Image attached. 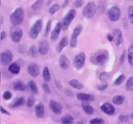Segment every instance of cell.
I'll list each match as a JSON object with an SVG mask.
<instances>
[{"label": "cell", "mask_w": 133, "mask_h": 124, "mask_svg": "<svg viewBox=\"0 0 133 124\" xmlns=\"http://www.w3.org/2000/svg\"><path fill=\"white\" fill-rule=\"evenodd\" d=\"M81 106L84 112L88 115H92L94 112V109L91 105L88 102H83L81 103Z\"/></svg>", "instance_id": "cell-19"}, {"label": "cell", "mask_w": 133, "mask_h": 124, "mask_svg": "<svg viewBox=\"0 0 133 124\" xmlns=\"http://www.w3.org/2000/svg\"><path fill=\"white\" fill-rule=\"evenodd\" d=\"M131 118H132L133 119V112H132V114H131Z\"/></svg>", "instance_id": "cell-56"}, {"label": "cell", "mask_w": 133, "mask_h": 124, "mask_svg": "<svg viewBox=\"0 0 133 124\" xmlns=\"http://www.w3.org/2000/svg\"><path fill=\"white\" fill-rule=\"evenodd\" d=\"M90 123H103L104 121L101 118H96L93 119V120H91L90 121Z\"/></svg>", "instance_id": "cell-44"}, {"label": "cell", "mask_w": 133, "mask_h": 124, "mask_svg": "<svg viewBox=\"0 0 133 124\" xmlns=\"http://www.w3.org/2000/svg\"><path fill=\"white\" fill-rule=\"evenodd\" d=\"M107 39L109 40V41H112L114 40V36L111 34H109L107 35Z\"/></svg>", "instance_id": "cell-50"}, {"label": "cell", "mask_w": 133, "mask_h": 124, "mask_svg": "<svg viewBox=\"0 0 133 124\" xmlns=\"http://www.w3.org/2000/svg\"><path fill=\"white\" fill-rule=\"evenodd\" d=\"M9 71L13 74H18L20 71V66L17 63H12L9 66Z\"/></svg>", "instance_id": "cell-24"}, {"label": "cell", "mask_w": 133, "mask_h": 124, "mask_svg": "<svg viewBox=\"0 0 133 124\" xmlns=\"http://www.w3.org/2000/svg\"><path fill=\"white\" fill-rule=\"evenodd\" d=\"M131 1H133V0H131Z\"/></svg>", "instance_id": "cell-57"}, {"label": "cell", "mask_w": 133, "mask_h": 124, "mask_svg": "<svg viewBox=\"0 0 133 124\" xmlns=\"http://www.w3.org/2000/svg\"><path fill=\"white\" fill-rule=\"evenodd\" d=\"M61 30H62L61 22H58V23L56 24L55 28H53V31H52L51 32V40L52 41H55L57 40Z\"/></svg>", "instance_id": "cell-15"}, {"label": "cell", "mask_w": 133, "mask_h": 124, "mask_svg": "<svg viewBox=\"0 0 133 124\" xmlns=\"http://www.w3.org/2000/svg\"><path fill=\"white\" fill-rule=\"evenodd\" d=\"M124 101H125L124 97L120 95L115 96L112 99L113 103H114L115 105H122L123 103V102H124Z\"/></svg>", "instance_id": "cell-28"}, {"label": "cell", "mask_w": 133, "mask_h": 124, "mask_svg": "<svg viewBox=\"0 0 133 124\" xmlns=\"http://www.w3.org/2000/svg\"><path fill=\"white\" fill-rule=\"evenodd\" d=\"M129 20L130 23L133 24V5H131L128 8Z\"/></svg>", "instance_id": "cell-36"}, {"label": "cell", "mask_w": 133, "mask_h": 124, "mask_svg": "<svg viewBox=\"0 0 133 124\" xmlns=\"http://www.w3.org/2000/svg\"><path fill=\"white\" fill-rule=\"evenodd\" d=\"M129 52H133V45H131V46L129 47L128 50Z\"/></svg>", "instance_id": "cell-51"}, {"label": "cell", "mask_w": 133, "mask_h": 124, "mask_svg": "<svg viewBox=\"0 0 133 124\" xmlns=\"http://www.w3.org/2000/svg\"><path fill=\"white\" fill-rule=\"evenodd\" d=\"M83 30V27L81 25H78L77 27L74 28V32L71 34V40H70V45L71 48H75L77 46V43L78 36L80 35Z\"/></svg>", "instance_id": "cell-8"}, {"label": "cell", "mask_w": 133, "mask_h": 124, "mask_svg": "<svg viewBox=\"0 0 133 124\" xmlns=\"http://www.w3.org/2000/svg\"><path fill=\"white\" fill-rule=\"evenodd\" d=\"M49 107L51 110L57 114H61L62 112V106L58 102L55 100H51L49 102Z\"/></svg>", "instance_id": "cell-13"}, {"label": "cell", "mask_w": 133, "mask_h": 124, "mask_svg": "<svg viewBox=\"0 0 133 124\" xmlns=\"http://www.w3.org/2000/svg\"><path fill=\"white\" fill-rule=\"evenodd\" d=\"M100 109L103 112L107 115H113L115 113V108L112 105V104L109 103V102L103 103L100 107Z\"/></svg>", "instance_id": "cell-10"}, {"label": "cell", "mask_w": 133, "mask_h": 124, "mask_svg": "<svg viewBox=\"0 0 133 124\" xmlns=\"http://www.w3.org/2000/svg\"><path fill=\"white\" fill-rule=\"evenodd\" d=\"M86 55L84 52H81L76 55L74 60V66L77 70H80L84 66Z\"/></svg>", "instance_id": "cell-7"}, {"label": "cell", "mask_w": 133, "mask_h": 124, "mask_svg": "<svg viewBox=\"0 0 133 124\" xmlns=\"http://www.w3.org/2000/svg\"><path fill=\"white\" fill-rule=\"evenodd\" d=\"M128 61L129 64L133 66V52L128 53Z\"/></svg>", "instance_id": "cell-45"}, {"label": "cell", "mask_w": 133, "mask_h": 124, "mask_svg": "<svg viewBox=\"0 0 133 124\" xmlns=\"http://www.w3.org/2000/svg\"><path fill=\"white\" fill-rule=\"evenodd\" d=\"M13 59V54L10 50H6L1 53V63L6 66L10 63Z\"/></svg>", "instance_id": "cell-9"}, {"label": "cell", "mask_w": 133, "mask_h": 124, "mask_svg": "<svg viewBox=\"0 0 133 124\" xmlns=\"http://www.w3.org/2000/svg\"><path fill=\"white\" fill-rule=\"evenodd\" d=\"M35 114L36 116H37L38 118H43L44 116V113H45V108H44V105H43L42 103H38L35 108Z\"/></svg>", "instance_id": "cell-17"}, {"label": "cell", "mask_w": 133, "mask_h": 124, "mask_svg": "<svg viewBox=\"0 0 133 124\" xmlns=\"http://www.w3.org/2000/svg\"><path fill=\"white\" fill-rule=\"evenodd\" d=\"M61 121L62 123H72L74 122V118L70 115H66L61 118Z\"/></svg>", "instance_id": "cell-31"}, {"label": "cell", "mask_w": 133, "mask_h": 124, "mask_svg": "<svg viewBox=\"0 0 133 124\" xmlns=\"http://www.w3.org/2000/svg\"><path fill=\"white\" fill-rule=\"evenodd\" d=\"M60 9V5L58 3H55L53 5H52V6H51L50 9H49V14L53 15L55 13H56L57 12H58Z\"/></svg>", "instance_id": "cell-32"}, {"label": "cell", "mask_w": 133, "mask_h": 124, "mask_svg": "<svg viewBox=\"0 0 133 124\" xmlns=\"http://www.w3.org/2000/svg\"><path fill=\"white\" fill-rule=\"evenodd\" d=\"M108 60V54L107 52L101 53L96 57V61L97 63L101 65H103L106 63Z\"/></svg>", "instance_id": "cell-22"}, {"label": "cell", "mask_w": 133, "mask_h": 124, "mask_svg": "<svg viewBox=\"0 0 133 124\" xmlns=\"http://www.w3.org/2000/svg\"><path fill=\"white\" fill-rule=\"evenodd\" d=\"M13 88L14 90H18V91H23L26 89V85L21 80L16 81L13 83Z\"/></svg>", "instance_id": "cell-23"}, {"label": "cell", "mask_w": 133, "mask_h": 124, "mask_svg": "<svg viewBox=\"0 0 133 124\" xmlns=\"http://www.w3.org/2000/svg\"><path fill=\"white\" fill-rule=\"evenodd\" d=\"M113 36H114V40L116 45L117 46H119L122 44L123 41V34L122 31L119 29H114L113 30Z\"/></svg>", "instance_id": "cell-12"}, {"label": "cell", "mask_w": 133, "mask_h": 124, "mask_svg": "<svg viewBox=\"0 0 133 124\" xmlns=\"http://www.w3.org/2000/svg\"><path fill=\"white\" fill-rule=\"evenodd\" d=\"M38 50L42 55H46L49 50V44L47 40H42L39 43Z\"/></svg>", "instance_id": "cell-14"}, {"label": "cell", "mask_w": 133, "mask_h": 124, "mask_svg": "<svg viewBox=\"0 0 133 124\" xmlns=\"http://www.w3.org/2000/svg\"><path fill=\"white\" fill-rule=\"evenodd\" d=\"M125 52L124 51L122 55L121 56L120 58H119V63H120V65L123 64L125 61Z\"/></svg>", "instance_id": "cell-46"}, {"label": "cell", "mask_w": 133, "mask_h": 124, "mask_svg": "<svg viewBox=\"0 0 133 124\" xmlns=\"http://www.w3.org/2000/svg\"><path fill=\"white\" fill-rule=\"evenodd\" d=\"M77 98L82 102H93L95 100V96L92 94H85V93H78L77 94Z\"/></svg>", "instance_id": "cell-16"}, {"label": "cell", "mask_w": 133, "mask_h": 124, "mask_svg": "<svg viewBox=\"0 0 133 124\" xmlns=\"http://www.w3.org/2000/svg\"><path fill=\"white\" fill-rule=\"evenodd\" d=\"M1 113L3 114H6V115H9V116L10 115V113H9L7 111H6V110H5L2 106H1Z\"/></svg>", "instance_id": "cell-48"}, {"label": "cell", "mask_w": 133, "mask_h": 124, "mask_svg": "<svg viewBox=\"0 0 133 124\" xmlns=\"http://www.w3.org/2000/svg\"><path fill=\"white\" fill-rule=\"evenodd\" d=\"M25 103V100L23 97H19L16 98L12 102V103L9 105V107L10 108H15V107H18L19 106H22Z\"/></svg>", "instance_id": "cell-18"}, {"label": "cell", "mask_w": 133, "mask_h": 124, "mask_svg": "<svg viewBox=\"0 0 133 124\" xmlns=\"http://www.w3.org/2000/svg\"><path fill=\"white\" fill-rule=\"evenodd\" d=\"M83 0H75V2L74 3V5L76 8H80L83 6Z\"/></svg>", "instance_id": "cell-43"}, {"label": "cell", "mask_w": 133, "mask_h": 124, "mask_svg": "<svg viewBox=\"0 0 133 124\" xmlns=\"http://www.w3.org/2000/svg\"><path fill=\"white\" fill-rule=\"evenodd\" d=\"M77 123H83V121H77Z\"/></svg>", "instance_id": "cell-55"}, {"label": "cell", "mask_w": 133, "mask_h": 124, "mask_svg": "<svg viewBox=\"0 0 133 124\" xmlns=\"http://www.w3.org/2000/svg\"><path fill=\"white\" fill-rule=\"evenodd\" d=\"M108 17L110 21L116 22L121 17V10L118 6H112L109 10Z\"/></svg>", "instance_id": "cell-6"}, {"label": "cell", "mask_w": 133, "mask_h": 124, "mask_svg": "<svg viewBox=\"0 0 133 124\" xmlns=\"http://www.w3.org/2000/svg\"><path fill=\"white\" fill-rule=\"evenodd\" d=\"M108 87V83L107 82H103L101 83L98 84L97 85V88L99 90H104L107 88Z\"/></svg>", "instance_id": "cell-41"}, {"label": "cell", "mask_w": 133, "mask_h": 124, "mask_svg": "<svg viewBox=\"0 0 133 124\" xmlns=\"http://www.w3.org/2000/svg\"><path fill=\"white\" fill-rule=\"evenodd\" d=\"M10 37L14 43H19L23 36V30L18 26H13L10 28Z\"/></svg>", "instance_id": "cell-5"}, {"label": "cell", "mask_w": 133, "mask_h": 124, "mask_svg": "<svg viewBox=\"0 0 133 124\" xmlns=\"http://www.w3.org/2000/svg\"><path fill=\"white\" fill-rule=\"evenodd\" d=\"M39 50H38L37 48L35 45H32L29 48L28 50V55L32 58H36L38 55Z\"/></svg>", "instance_id": "cell-27"}, {"label": "cell", "mask_w": 133, "mask_h": 124, "mask_svg": "<svg viewBox=\"0 0 133 124\" xmlns=\"http://www.w3.org/2000/svg\"><path fill=\"white\" fill-rule=\"evenodd\" d=\"M76 16V11L74 9H71L68 11V12L66 14L62 19L61 21V26H62V30L63 31H66L69 28V26L71 23L72 21Z\"/></svg>", "instance_id": "cell-2"}, {"label": "cell", "mask_w": 133, "mask_h": 124, "mask_svg": "<svg viewBox=\"0 0 133 124\" xmlns=\"http://www.w3.org/2000/svg\"><path fill=\"white\" fill-rule=\"evenodd\" d=\"M51 27V21L49 20L46 24V27H45V32H44V36H48L49 34V32H50Z\"/></svg>", "instance_id": "cell-38"}, {"label": "cell", "mask_w": 133, "mask_h": 124, "mask_svg": "<svg viewBox=\"0 0 133 124\" xmlns=\"http://www.w3.org/2000/svg\"><path fill=\"white\" fill-rule=\"evenodd\" d=\"M69 85L72 87L73 88H74V89H78V90H81V89H83V87H84L83 84L77 80H72L70 81Z\"/></svg>", "instance_id": "cell-25"}, {"label": "cell", "mask_w": 133, "mask_h": 124, "mask_svg": "<svg viewBox=\"0 0 133 124\" xmlns=\"http://www.w3.org/2000/svg\"><path fill=\"white\" fill-rule=\"evenodd\" d=\"M109 76H110L109 73H108V72H103L100 74L99 79L101 81H103V82H107V81L109 80Z\"/></svg>", "instance_id": "cell-33"}, {"label": "cell", "mask_w": 133, "mask_h": 124, "mask_svg": "<svg viewBox=\"0 0 133 124\" xmlns=\"http://www.w3.org/2000/svg\"><path fill=\"white\" fill-rule=\"evenodd\" d=\"M27 86H28L29 89L30 90V91L33 94H36L38 92V87L36 86V83L34 81L31 80V81H29L27 83Z\"/></svg>", "instance_id": "cell-26"}, {"label": "cell", "mask_w": 133, "mask_h": 124, "mask_svg": "<svg viewBox=\"0 0 133 124\" xmlns=\"http://www.w3.org/2000/svg\"><path fill=\"white\" fill-rule=\"evenodd\" d=\"M1 24H2V23H3V18H2V17H1Z\"/></svg>", "instance_id": "cell-53"}, {"label": "cell", "mask_w": 133, "mask_h": 124, "mask_svg": "<svg viewBox=\"0 0 133 124\" xmlns=\"http://www.w3.org/2000/svg\"><path fill=\"white\" fill-rule=\"evenodd\" d=\"M119 120L122 121H127L129 120L128 115H120L119 117Z\"/></svg>", "instance_id": "cell-47"}, {"label": "cell", "mask_w": 133, "mask_h": 124, "mask_svg": "<svg viewBox=\"0 0 133 124\" xmlns=\"http://www.w3.org/2000/svg\"><path fill=\"white\" fill-rule=\"evenodd\" d=\"M24 10L22 8L18 7L10 15V21L13 26H18L22 23L24 18Z\"/></svg>", "instance_id": "cell-1"}, {"label": "cell", "mask_w": 133, "mask_h": 124, "mask_svg": "<svg viewBox=\"0 0 133 124\" xmlns=\"http://www.w3.org/2000/svg\"><path fill=\"white\" fill-rule=\"evenodd\" d=\"M43 78L45 82H49L51 81V75L50 72H49V68L47 67H44V70H43Z\"/></svg>", "instance_id": "cell-30"}, {"label": "cell", "mask_w": 133, "mask_h": 124, "mask_svg": "<svg viewBox=\"0 0 133 124\" xmlns=\"http://www.w3.org/2000/svg\"><path fill=\"white\" fill-rule=\"evenodd\" d=\"M97 10V6L94 2H90L86 5L83 10V15L87 19H90L94 16Z\"/></svg>", "instance_id": "cell-3"}, {"label": "cell", "mask_w": 133, "mask_h": 124, "mask_svg": "<svg viewBox=\"0 0 133 124\" xmlns=\"http://www.w3.org/2000/svg\"><path fill=\"white\" fill-rule=\"evenodd\" d=\"M59 64L62 69H66V68H68L69 66H70V60L68 59V58L63 54V55L61 56V58H60Z\"/></svg>", "instance_id": "cell-21"}, {"label": "cell", "mask_w": 133, "mask_h": 124, "mask_svg": "<svg viewBox=\"0 0 133 124\" xmlns=\"http://www.w3.org/2000/svg\"><path fill=\"white\" fill-rule=\"evenodd\" d=\"M43 22L42 19H38L33 24L29 32V36L32 40H35L38 37L40 31L42 29Z\"/></svg>", "instance_id": "cell-4"}, {"label": "cell", "mask_w": 133, "mask_h": 124, "mask_svg": "<svg viewBox=\"0 0 133 124\" xmlns=\"http://www.w3.org/2000/svg\"><path fill=\"white\" fill-rule=\"evenodd\" d=\"M125 75H123V74L120 75V76H118V77L117 78L116 80L114 81V84H115L116 85H121V84L123 82V81L125 80Z\"/></svg>", "instance_id": "cell-35"}, {"label": "cell", "mask_w": 133, "mask_h": 124, "mask_svg": "<svg viewBox=\"0 0 133 124\" xmlns=\"http://www.w3.org/2000/svg\"><path fill=\"white\" fill-rule=\"evenodd\" d=\"M35 97L33 96H30L28 98V99H27V105L28 107H31L32 106H33L34 103H35Z\"/></svg>", "instance_id": "cell-37"}, {"label": "cell", "mask_w": 133, "mask_h": 124, "mask_svg": "<svg viewBox=\"0 0 133 124\" xmlns=\"http://www.w3.org/2000/svg\"><path fill=\"white\" fill-rule=\"evenodd\" d=\"M18 50L19 53L24 54L27 51V45L23 44V45H19L18 47Z\"/></svg>", "instance_id": "cell-39"}, {"label": "cell", "mask_w": 133, "mask_h": 124, "mask_svg": "<svg viewBox=\"0 0 133 124\" xmlns=\"http://www.w3.org/2000/svg\"><path fill=\"white\" fill-rule=\"evenodd\" d=\"M27 71L31 76L34 78L37 77L40 74V68L38 65L35 63H30L28 66Z\"/></svg>", "instance_id": "cell-11"}, {"label": "cell", "mask_w": 133, "mask_h": 124, "mask_svg": "<svg viewBox=\"0 0 133 124\" xmlns=\"http://www.w3.org/2000/svg\"><path fill=\"white\" fill-rule=\"evenodd\" d=\"M43 5H44V0H37L35 3L31 5V7L34 11H36L40 10L42 7Z\"/></svg>", "instance_id": "cell-29"}, {"label": "cell", "mask_w": 133, "mask_h": 124, "mask_svg": "<svg viewBox=\"0 0 133 124\" xmlns=\"http://www.w3.org/2000/svg\"><path fill=\"white\" fill-rule=\"evenodd\" d=\"M68 38L66 36H64L62 39L61 40L60 42L58 43V44L57 46V51L58 53L61 52L65 47L68 45Z\"/></svg>", "instance_id": "cell-20"}, {"label": "cell", "mask_w": 133, "mask_h": 124, "mask_svg": "<svg viewBox=\"0 0 133 124\" xmlns=\"http://www.w3.org/2000/svg\"><path fill=\"white\" fill-rule=\"evenodd\" d=\"M53 1V0H49V1H48V4H49L51 2V1Z\"/></svg>", "instance_id": "cell-54"}, {"label": "cell", "mask_w": 133, "mask_h": 124, "mask_svg": "<svg viewBox=\"0 0 133 124\" xmlns=\"http://www.w3.org/2000/svg\"><path fill=\"white\" fill-rule=\"evenodd\" d=\"M6 32H5V31H2V32H1V41H3V40H4V39L6 37Z\"/></svg>", "instance_id": "cell-49"}, {"label": "cell", "mask_w": 133, "mask_h": 124, "mask_svg": "<svg viewBox=\"0 0 133 124\" xmlns=\"http://www.w3.org/2000/svg\"><path fill=\"white\" fill-rule=\"evenodd\" d=\"M12 94L10 91H9V90L5 91L3 93V98L5 100H9L12 98Z\"/></svg>", "instance_id": "cell-40"}, {"label": "cell", "mask_w": 133, "mask_h": 124, "mask_svg": "<svg viewBox=\"0 0 133 124\" xmlns=\"http://www.w3.org/2000/svg\"><path fill=\"white\" fill-rule=\"evenodd\" d=\"M126 89L127 90H132L133 89V76H131L127 80L126 83Z\"/></svg>", "instance_id": "cell-34"}, {"label": "cell", "mask_w": 133, "mask_h": 124, "mask_svg": "<svg viewBox=\"0 0 133 124\" xmlns=\"http://www.w3.org/2000/svg\"><path fill=\"white\" fill-rule=\"evenodd\" d=\"M68 3H69V0H65V2L64 3V7H66V6L68 5Z\"/></svg>", "instance_id": "cell-52"}, {"label": "cell", "mask_w": 133, "mask_h": 124, "mask_svg": "<svg viewBox=\"0 0 133 124\" xmlns=\"http://www.w3.org/2000/svg\"><path fill=\"white\" fill-rule=\"evenodd\" d=\"M42 88H43V90H44V91L45 92L46 94H50L51 90H50V89H49V85H48V83H44L42 84Z\"/></svg>", "instance_id": "cell-42"}]
</instances>
